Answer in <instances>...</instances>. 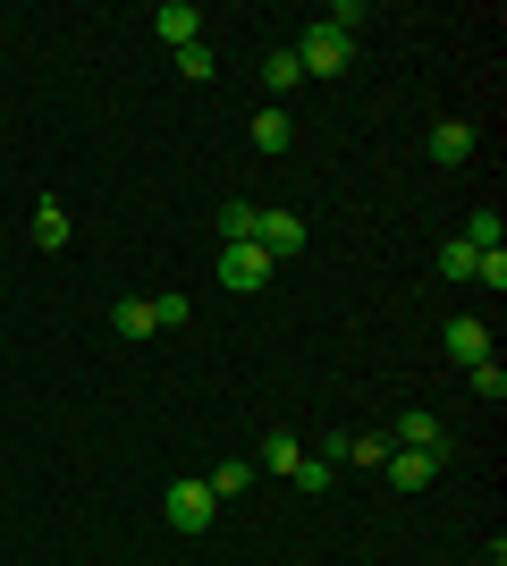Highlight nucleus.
Masks as SVG:
<instances>
[{
    "instance_id": "nucleus-1",
    "label": "nucleus",
    "mask_w": 507,
    "mask_h": 566,
    "mask_svg": "<svg viewBox=\"0 0 507 566\" xmlns=\"http://www.w3.org/2000/svg\"><path fill=\"white\" fill-rule=\"evenodd\" d=\"M296 60H305V76H338V69H347V60H356V34H338V25L330 18H314V25H305V34H296Z\"/></svg>"
},
{
    "instance_id": "nucleus-2",
    "label": "nucleus",
    "mask_w": 507,
    "mask_h": 566,
    "mask_svg": "<svg viewBox=\"0 0 507 566\" xmlns=\"http://www.w3.org/2000/svg\"><path fill=\"white\" fill-rule=\"evenodd\" d=\"M161 516L178 524V533H203V524L220 516V499L203 491V473H187V482H169V491H161Z\"/></svg>"
},
{
    "instance_id": "nucleus-3",
    "label": "nucleus",
    "mask_w": 507,
    "mask_h": 566,
    "mask_svg": "<svg viewBox=\"0 0 507 566\" xmlns=\"http://www.w3.org/2000/svg\"><path fill=\"white\" fill-rule=\"evenodd\" d=\"M271 271H279V262H271L263 245H254V237H245V245H220V287L254 296V287H271Z\"/></svg>"
},
{
    "instance_id": "nucleus-4",
    "label": "nucleus",
    "mask_w": 507,
    "mask_h": 566,
    "mask_svg": "<svg viewBox=\"0 0 507 566\" xmlns=\"http://www.w3.org/2000/svg\"><path fill=\"white\" fill-rule=\"evenodd\" d=\"M305 237H314V229H305L296 212H254V245H263L271 262H296V254H305Z\"/></svg>"
},
{
    "instance_id": "nucleus-5",
    "label": "nucleus",
    "mask_w": 507,
    "mask_h": 566,
    "mask_svg": "<svg viewBox=\"0 0 507 566\" xmlns=\"http://www.w3.org/2000/svg\"><path fill=\"white\" fill-rule=\"evenodd\" d=\"M389 449H423V457H448V431H440V415H423V406H414V415H398V423H389Z\"/></svg>"
},
{
    "instance_id": "nucleus-6",
    "label": "nucleus",
    "mask_w": 507,
    "mask_h": 566,
    "mask_svg": "<svg viewBox=\"0 0 507 566\" xmlns=\"http://www.w3.org/2000/svg\"><path fill=\"white\" fill-rule=\"evenodd\" d=\"M152 34H161L169 51L203 43V9H194V0H161V9H152Z\"/></svg>"
},
{
    "instance_id": "nucleus-7",
    "label": "nucleus",
    "mask_w": 507,
    "mask_h": 566,
    "mask_svg": "<svg viewBox=\"0 0 507 566\" xmlns=\"http://www.w3.org/2000/svg\"><path fill=\"white\" fill-rule=\"evenodd\" d=\"M440 347L457 355V364H483V355H490V331L474 322V313H448V331H440Z\"/></svg>"
},
{
    "instance_id": "nucleus-8",
    "label": "nucleus",
    "mask_w": 507,
    "mask_h": 566,
    "mask_svg": "<svg viewBox=\"0 0 507 566\" xmlns=\"http://www.w3.org/2000/svg\"><path fill=\"white\" fill-rule=\"evenodd\" d=\"M389 482H398V491H432L440 482V457H423V449H389Z\"/></svg>"
},
{
    "instance_id": "nucleus-9",
    "label": "nucleus",
    "mask_w": 507,
    "mask_h": 566,
    "mask_svg": "<svg viewBox=\"0 0 507 566\" xmlns=\"http://www.w3.org/2000/svg\"><path fill=\"white\" fill-rule=\"evenodd\" d=\"M432 161L440 169H465V161H474V127H465V118H440V127H432Z\"/></svg>"
},
{
    "instance_id": "nucleus-10",
    "label": "nucleus",
    "mask_w": 507,
    "mask_h": 566,
    "mask_svg": "<svg viewBox=\"0 0 507 566\" xmlns=\"http://www.w3.org/2000/svg\"><path fill=\"white\" fill-rule=\"evenodd\" d=\"M34 245H43V254H60V245H68V203H60V195H43V203H34Z\"/></svg>"
},
{
    "instance_id": "nucleus-11",
    "label": "nucleus",
    "mask_w": 507,
    "mask_h": 566,
    "mask_svg": "<svg viewBox=\"0 0 507 566\" xmlns=\"http://www.w3.org/2000/svg\"><path fill=\"white\" fill-rule=\"evenodd\" d=\"M465 245H474V254H507V220L499 212H490V203H483V212H474V220H465Z\"/></svg>"
},
{
    "instance_id": "nucleus-12",
    "label": "nucleus",
    "mask_w": 507,
    "mask_h": 566,
    "mask_svg": "<svg viewBox=\"0 0 507 566\" xmlns=\"http://www.w3.org/2000/svg\"><path fill=\"white\" fill-rule=\"evenodd\" d=\"M465 389H474L483 406H499V398H507V364H499V355H483V364H465Z\"/></svg>"
},
{
    "instance_id": "nucleus-13",
    "label": "nucleus",
    "mask_w": 507,
    "mask_h": 566,
    "mask_svg": "<svg viewBox=\"0 0 507 566\" xmlns=\"http://www.w3.org/2000/svg\"><path fill=\"white\" fill-rule=\"evenodd\" d=\"M254 465H271V473H296V465H305V449H296V431H263V449H254Z\"/></svg>"
},
{
    "instance_id": "nucleus-14",
    "label": "nucleus",
    "mask_w": 507,
    "mask_h": 566,
    "mask_svg": "<svg viewBox=\"0 0 507 566\" xmlns=\"http://www.w3.org/2000/svg\"><path fill=\"white\" fill-rule=\"evenodd\" d=\"M110 331L119 338H152V296H119V305H110Z\"/></svg>"
},
{
    "instance_id": "nucleus-15",
    "label": "nucleus",
    "mask_w": 507,
    "mask_h": 566,
    "mask_svg": "<svg viewBox=\"0 0 507 566\" xmlns=\"http://www.w3.org/2000/svg\"><path fill=\"white\" fill-rule=\"evenodd\" d=\"M288 111H254V153H271V161H279V153H288Z\"/></svg>"
},
{
    "instance_id": "nucleus-16",
    "label": "nucleus",
    "mask_w": 507,
    "mask_h": 566,
    "mask_svg": "<svg viewBox=\"0 0 507 566\" xmlns=\"http://www.w3.org/2000/svg\"><path fill=\"white\" fill-rule=\"evenodd\" d=\"M254 212H263V203L229 195V203H220V245H245V237H254Z\"/></svg>"
},
{
    "instance_id": "nucleus-17",
    "label": "nucleus",
    "mask_w": 507,
    "mask_h": 566,
    "mask_svg": "<svg viewBox=\"0 0 507 566\" xmlns=\"http://www.w3.org/2000/svg\"><path fill=\"white\" fill-rule=\"evenodd\" d=\"M245 482H254V465H245V457H220V465L203 473V491H212V499H237Z\"/></svg>"
},
{
    "instance_id": "nucleus-18",
    "label": "nucleus",
    "mask_w": 507,
    "mask_h": 566,
    "mask_svg": "<svg viewBox=\"0 0 507 566\" xmlns=\"http://www.w3.org/2000/svg\"><path fill=\"white\" fill-rule=\"evenodd\" d=\"M263 85H271V94H296V85H305V60H296V51H271V60H263Z\"/></svg>"
},
{
    "instance_id": "nucleus-19",
    "label": "nucleus",
    "mask_w": 507,
    "mask_h": 566,
    "mask_svg": "<svg viewBox=\"0 0 507 566\" xmlns=\"http://www.w3.org/2000/svg\"><path fill=\"white\" fill-rule=\"evenodd\" d=\"M474 262H483V254H474L465 237H448V245H440V280H448V287H465V280H474Z\"/></svg>"
},
{
    "instance_id": "nucleus-20",
    "label": "nucleus",
    "mask_w": 507,
    "mask_h": 566,
    "mask_svg": "<svg viewBox=\"0 0 507 566\" xmlns=\"http://www.w3.org/2000/svg\"><path fill=\"white\" fill-rule=\"evenodd\" d=\"M194 322V296H152V331H187Z\"/></svg>"
},
{
    "instance_id": "nucleus-21",
    "label": "nucleus",
    "mask_w": 507,
    "mask_h": 566,
    "mask_svg": "<svg viewBox=\"0 0 507 566\" xmlns=\"http://www.w3.org/2000/svg\"><path fill=\"white\" fill-rule=\"evenodd\" d=\"M178 76H194V85H203V76H220V51H212V43H187V51H178Z\"/></svg>"
},
{
    "instance_id": "nucleus-22",
    "label": "nucleus",
    "mask_w": 507,
    "mask_h": 566,
    "mask_svg": "<svg viewBox=\"0 0 507 566\" xmlns=\"http://www.w3.org/2000/svg\"><path fill=\"white\" fill-rule=\"evenodd\" d=\"M330 473H338V465H321V457H305V465H296L288 482H296V491H305V499H321V491H330Z\"/></svg>"
},
{
    "instance_id": "nucleus-23",
    "label": "nucleus",
    "mask_w": 507,
    "mask_h": 566,
    "mask_svg": "<svg viewBox=\"0 0 507 566\" xmlns=\"http://www.w3.org/2000/svg\"><path fill=\"white\" fill-rule=\"evenodd\" d=\"M474 280H483L490 296H499V287H507V254H483V262H474Z\"/></svg>"
},
{
    "instance_id": "nucleus-24",
    "label": "nucleus",
    "mask_w": 507,
    "mask_h": 566,
    "mask_svg": "<svg viewBox=\"0 0 507 566\" xmlns=\"http://www.w3.org/2000/svg\"><path fill=\"white\" fill-rule=\"evenodd\" d=\"M483 566H507V542H490V558H483Z\"/></svg>"
}]
</instances>
